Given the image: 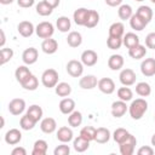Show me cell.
Masks as SVG:
<instances>
[{
	"label": "cell",
	"instance_id": "obj_1",
	"mask_svg": "<svg viewBox=\"0 0 155 155\" xmlns=\"http://www.w3.org/2000/svg\"><path fill=\"white\" fill-rule=\"evenodd\" d=\"M147 110H148V102L143 98H137L132 101L131 105L128 107L130 116L133 120H140L147 113Z\"/></svg>",
	"mask_w": 155,
	"mask_h": 155
},
{
	"label": "cell",
	"instance_id": "obj_2",
	"mask_svg": "<svg viewBox=\"0 0 155 155\" xmlns=\"http://www.w3.org/2000/svg\"><path fill=\"white\" fill-rule=\"evenodd\" d=\"M58 79L59 76H58L57 70L48 68L41 75V84L47 88H52V87H56V85L58 84Z\"/></svg>",
	"mask_w": 155,
	"mask_h": 155
},
{
	"label": "cell",
	"instance_id": "obj_3",
	"mask_svg": "<svg viewBox=\"0 0 155 155\" xmlns=\"http://www.w3.org/2000/svg\"><path fill=\"white\" fill-rule=\"evenodd\" d=\"M35 33L40 39H48L54 33V27L51 22H40L35 27Z\"/></svg>",
	"mask_w": 155,
	"mask_h": 155
},
{
	"label": "cell",
	"instance_id": "obj_4",
	"mask_svg": "<svg viewBox=\"0 0 155 155\" xmlns=\"http://www.w3.org/2000/svg\"><path fill=\"white\" fill-rule=\"evenodd\" d=\"M67 73L73 78H80L84 73V64L80 61L71 59L67 63Z\"/></svg>",
	"mask_w": 155,
	"mask_h": 155
},
{
	"label": "cell",
	"instance_id": "obj_5",
	"mask_svg": "<svg viewBox=\"0 0 155 155\" xmlns=\"http://www.w3.org/2000/svg\"><path fill=\"white\" fill-rule=\"evenodd\" d=\"M137 145V139L133 134H130L128 138L120 144V153L121 155H132L134 153V148Z\"/></svg>",
	"mask_w": 155,
	"mask_h": 155
},
{
	"label": "cell",
	"instance_id": "obj_6",
	"mask_svg": "<svg viewBox=\"0 0 155 155\" xmlns=\"http://www.w3.org/2000/svg\"><path fill=\"white\" fill-rule=\"evenodd\" d=\"M136 79H137L136 73L130 68L122 69L119 75V80L124 86H132L136 82Z\"/></svg>",
	"mask_w": 155,
	"mask_h": 155
},
{
	"label": "cell",
	"instance_id": "obj_7",
	"mask_svg": "<svg viewBox=\"0 0 155 155\" xmlns=\"http://www.w3.org/2000/svg\"><path fill=\"white\" fill-rule=\"evenodd\" d=\"M24 110H25V101L22 98H13L8 103V111L15 116L21 115Z\"/></svg>",
	"mask_w": 155,
	"mask_h": 155
},
{
	"label": "cell",
	"instance_id": "obj_8",
	"mask_svg": "<svg viewBox=\"0 0 155 155\" xmlns=\"http://www.w3.org/2000/svg\"><path fill=\"white\" fill-rule=\"evenodd\" d=\"M38 58H39V52L35 47H28L22 53V61L27 65H31V64L36 63Z\"/></svg>",
	"mask_w": 155,
	"mask_h": 155
},
{
	"label": "cell",
	"instance_id": "obj_9",
	"mask_svg": "<svg viewBox=\"0 0 155 155\" xmlns=\"http://www.w3.org/2000/svg\"><path fill=\"white\" fill-rule=\"evenodd\" d=\"M140 71L147 78L154 76L155 75V58H145L140 64Z\"/></svg>",
	"mask_w": 155,
	"mask_h": 155
},
{
	"label": "cell",
	"instance_id": "obj_10",
	"mask_svg": "<svg viewBox=\"0 0 155 155\" xmlns=\"http://www.w3.org/2000/svg\"><path fill=\"white\" fill-rule=\"evenodd\" d=\"M97 86H98L99 91L105 94H111L115 91V82L110 78H102L101 80H98Z\"/></svg>",
	"mask_w": 155,
	"mask_h": 155
},
{
	"label": "cell",
	"instance_id": "obj_11",
	"mask_svg": "<svg viewBox=\"0 0 155 155\" xmlns=\"http://www.w3.org/2000/svg\"><path fill=\"white\" fill-rule=\"evenodd\" d=\"M98 61V54L93 50H85L81 53V62L86 67H93Z\"/></svg>",
	"mask_w": 155,
	"mask_h": 155
},
{
	"label": "cell",
	"instance_id": "obj_12",
	"mask_svg": "<svg viewBox=\"0 0 155 155\" xmlns=\"http://www.w3.org/2000/svg\"><path fill=\"white\" fill-rule=\"evenodd\" d=\"M127 110H128V107H127L126 102H124L121 99L115 101L111 104V115L114 117H121V116H124Z\"/></svg>",
	"mask_w": 155,
	"mask_h": 155
},
{
	"label": "cell",
	"instance_id": "obj_13",
	"mask_svg": "<svg viewBox=\"0 0 155 155\" xmlns=\"http://www.w3.org/2000/svg\"><path fill=\"white\" fill-rule=\"evenodd\" d=\"M17 30H18V33H19L23 38H29V36H31L33 33L35 31V27H34L33 23L29 22V21H22V22L18 23Z\"/></svg>",
	"mask_w": 155,
	"mask_h": 155
},
{
	"label": "cell",
	"instance_id": "obj_14",
	"mask_svg": "<svg viewBox=\"0 0 155 155\" xmlns=\"http://www.w3.org/2000/svg\"><path fill=\"white\" fill-rule=\"evenodd\" d=\"M22 133L18 128H11L5 133V142L10 145H16L21 142Z\"/></svg>",
	"mask_w": 155,
	"mask_h": 155
},
{
	"label": "cell",
	"instance_id": "obj_15",
	"mask_svg": "<svg viewBox=\"0 0 155 155\" xmlns=\"http://www.w3.org/2000/svg\"><path fill=\"white\" fill-rule=\"evenodd\" d=\"M40 128H41V131H42L44 133L51 134V133H53V132L56 131V128H57V122H56V120H54L53 117H45V119H42L41 122H40Z\"/></svg>",
	"mask_w": 155,
	"mask_h": 155
},
{
	"label": "cell",
	"instance_id": "obj_16",
	"mask_svg": "<svg viewBox=\"0 0 155 155\" xmlns=\"http://www.w3.org/2000/svg\"><path fill=\"white\" fill-rule=\"evenodd\" d=\"M73 130L68 126H62L57 131V139L62 143H69L70 140H73Z\"/></svg>",
	"mask_w": 155,
	"mask_h": 155
},
{
	"label": "cell",
	"instance_id": "obj_17",
	"mask_svg": "<svg viewBox=\"0 0 155 155\" xmlns=\"http://www.w3.org/2000/svg\"><path fill=\"white\" fill-rule=\"evenodd\" d=\"M41 50L46 53V54H53L57 52L58 50V42L56 39H44L42 44H41Z\"/></svg>",
	"mask_w": 155,
	"mask_h": 155
},
{
	"label": "cell",
	"instance_id": "obj_18",
	"mask_svg": "<svg viewBox=\"0 0 155 155\" xmlns=\"http://www.w3.org/2000/svg\"><path fill=\"white\" fill-rule=\"evenodd\" d=\"M98 85V80L94 75H85L79 80V86L84 90H92Z\"/></svg>",
	"mask_w": 155,
	"mask_h": 155
},
{
	"label": "cell",
	"instance_id": "obj_19",
	"mask_svg": "<svg viewBox=\"0 0 155 155\" xmlns=\"http://www.w3.org/2000/svg\"><path fill=\"white\" fill-rule=\"evenodd\" d=\"M58 108H59V110H61L62 114L69 115L70 113H73V111L75 110V102H74V99L65 97V98H63V99L59 102Z\"/></svg>",
	"mask_w": 155,
	"mask_h": 155
},
{
	"label": "cell",
	"instance_id": "obj_20",
	"mask_svg": "<svg viewBox=\"0 0 155 155\" xmlns=\"http://www.w3.org/2000/svg\"><path fill=\"white\" fill-rule=\"evenodd\" d=\"M88 11H90V10H87V8H85V7H80V8L75 10L74 13H73V19H74V22H75L78 25H85L86 19H87Z\"/></svg>",
	"mask_w": 155,
	"mask_h": 155
},
{
	"label": "cell",
	"instance_id": "obj_21",
	"mask_svg": "<svg viewBox=\"0 0 155 155\" xmlns=\"http://www.w3.org/2000/svg\"><path fill=\"white\" fill-rule=\"evenodd\" d=\"M124 63H125V61L121 54H111L108 59V67L114 71L120 70L124 67Z\"/></svg>",
	"mask_w": 155,
	"mask_h": 155
},
{
	"label": "cell",
	"instance_id": "obj_22",
	"mask_svg": "<svg viewBox=\"0 0 155 155\" xmlns=\"http://www.w3.org/2000/svg\"><path fill=\"white\" fill-rule=\"evenodd\" d=\"M110 131L105 127H98L96 128V136H94V140L99 144H104L107 142H109L110 139Z\"/></svg>",
	"mask_w": 155,
	"mask_h": 155
},
{
	"label": "cell",
	"instance_id": "obj_23",
	"mask_svg": "<svg viewBox=\"0 0 155 155\" xmlns=\"http://www.w3.org/2000/svg\"><path fill=\"white\" fill-rule=\"evenodd\" d=\"M147 24H148V23H147L143 18H140L137 13H133L132 17L130 18V25H131V28L134 29L136 31L143 30V29L147 27Z\"/></svg>",
	"mask_w": 155,
	"mask_h": 155
},
{
	"label": "cell",
	"instance_id": "obj_24",
	"mask_svg": "<svg viewBox=\"0 0 155 155\" xmlns=\"http://www.w3.org/2000/svg\"><path fill=\"white\" fill-rule=\"evenodd\" d=\"M73 147H74V149H75L78 153H84V151H86V150L90 148V140L82 138V137L79 134L76 138H74V140H73Z\"/></svg>",
	"mask_w": 155,
	"mask_h": 155
},
{
	"label": "cell",
	"instance_id": "obj_25",
	"mask_svg": "<svg viewBox=\"0 0 155 155\" xmlns=\"http://www.w3.org/2000/svg\"><path fill=\"white\" fill-rule=\"evenodd\" d=\"M128 54L133 59H140L147 54V48H145V46L138 44V45L128 48Z\"/></svg>",
	"mask_w": 155,
	"mask_h": 155
},
{
	"label": "cell",
	"instance_id": "obj_26",
	"mask_svg": "<svg viewBox=\"0 0 155 155\" xmlns=\"http://www.w3.org/2000/svg\"><path fill=\"white\" fill-rule=\"evenodd\" d=\"M30 75H31V73H30V70H29V68H28L27 65H19V67L16 69V71H15L16 80H17L19 84L24 82Z\"/></svg>",
	"mask_w": 155,
	"mask_h": 155
},
{
	"label": "cell",
	"instance_id": "obj_27",
	"mask_svg": "<svg viewBox=\"0 0 155 155\" xmlns=\"http://www.w3.org/2000/svg\"><path fill=\"white\" fill-rule=\"evenodd\" d=\"M125 35V25L121 22H115L109 27V36L122 38Z\"/></svg>",
	"mask_w": 155,
	"mask_h": 155
},
{
	"label": "cell",
	"instance_id": "obj_28",
	"mask_svg": "<svg viewBox=\"0 0 155 155\" xmlns=\"http://www.w3.org/2000/svg\"><path fill=\"white\" fill-rule=\"evenodd\" d=\"M122 44H124L127 48H131V47H133V46L140 44V42H139V36L136 35L134 33H126V34L122 36Z\"/></svg>",
	"mask_w": 155,
	"mask_h": 155
},
{
	"label": "cell",
	"instance_id": "obj_29",
	"mask_svg": "<svg viewBox=\"0 0 155 155\" xmlns=\"http://www.w3.org/2000/svg\"><path fill=\"white\" fill-rule=\"evenodd\" d=\"M117 15H119V18L122 19V21H126V19H130L133 15V10L131 7V5L128 4H121L119 6V10H117Z\"/></svg>",
	"mask_w": 155,
	"mask_h": 155
},
{
	"label": "cell",
	"instance_id": "obj_30",
	"mask_svg": "<svg viewBox=\"0 0 155 155\" xmlns=\"http://www.w3.org/2000/svg\"><path fill=\"white\" fill-rule=\"evenodd\" d=\"M67 42L70 47H79L82 44V36L79 31H70L68 34Z\"/></svg>",
	"mask_w": 155,
	"mask_h": 155
},
{
	"label": "cell",
	"instance_id": "obj_31",
	"mask_svg": "<svg viewBox=\"0 0 155 155\" xmlns=\"http://www.w3.org/2000/svg\"><path fill=\"white\" fill-rule=\"evenodd\" d=\"M131 133L126 130V128H122V127H119V128H116L115 131H114V133H113V139L120 145L121 143H124L127 138H128V136H130Z\"/></svg>",
	"mask_w": 155,
	"mask_h": 155
},
{
	"label": "cell",
	"instance_id": "obj_32",
	"mask_svg": "<svg viewBox=\"0 0 155 155\" xmlns=\"http://www.w3.org/2000/svg\"><path fill=\"white\" fill-rule=\"evenodd\" d=\"M99 23V13L96 10H90L87 15V19L84 27L86 28H94Z\"/></svg>",
	"mask_w": 155,
	"mask_h": 155
},
{
	"label": "cell",
	"instance_id": "obj_33",
	"mask_svg": "<svg viewBox=\"0 0 155 155\" xmlns=\"http://www.w3.org/2000/svg\"><path fill=\"white\" fill-rule=\"evenodd\" d=\"M56 27H57V29L59 31L67 33L70 29V27H71V22H70V19L67 16H61L56 21Z\"/></svg>",
	"mask_w": 155,
	"mask_h": 155
},
{
	"label": "cell",
	"instance_id": "obj_34",
	"mask_svg": "<svg viewBox=\"0 0 155 155\" xmlns=\"http://www.w3.org/2000/svg\"><path fill=\"white\" fill-rule=\"evenodd\" d=\"M54 91L59 97H68L71 93V86L68 82H58L54 87Z\"/></svg>",
	"mask_w": 155,
	"mask_h": 155
},
{
	"label": "cell",
	"instance_id": "obj_35",
	"mask_svg": "<svg viewBox=\"0 0 155 155\" xmlns=\"http://www.w3.org/2000/svg\"><path fill=\"white\" fill-rule=\"evenodd\" d=\"M47 153V142L44 139H38L33 145V155H45Z\"/></svg>",
	"mask_w": 155,
	"mask_h": 155
},
{
	"label": "cell",
	"instance_id": "obj_36",
	"mask_svg": "<svg viewBox=\"0 0 155 155\" xmlns=\"http://www.w3.org/2000/svg\"><path fill=\"white\" fill-rule=\"evenodd\" d=\"M136 13H137L140 18H143L147 23H149V22L151 21V18H153V10H151L149 6H145V5L139 6V7L137 8Z\"/></svg>",
	"mask_w": 155,
	"mask_h": 155
},
{
	"label": "cell",
	"instance_id": "obj_37",
	"mask_svg": "<svg viewBox=\"0 0 155 155\" xmlns=\"http://www.w3.org/2000/svg\"><path fill=\"white\" fill-rule=\"evenodd\" d=\"M27 114H28V115H29L34 121L39 122V120H41V117H42L44 111H42L41 107H39L38 104H33V105H30V107L28 108Z\"/></svg>",
	"mask_w": 155,
	"mask_h": 155
},
{
	"label": "cell",
	"instance_id": "obj_38",
	"mask_svg": "<svg viewBox=\"0 0 155 155\" xmlns=\"http://www.w3.org/2000/svg\"><path fill=\"white\" fill-rule=\"evenodd\" d=\"M136 93H137L138 96H140V97H148V96H150V93H151V87H150V85H149L148 82H145V81L138 82V84L136 85Z\"/></svg>",
	"mask_w": 155,
	"mask_h": 155
},
{
	"label": "cell",
	"instance_id": "obj_39",
	"mask_svg": "<svg viewBox=\"0 0 155 155\" xmlns=\"http://www.w3.org/2000/svg\"><path fill=\"white\" fill-rule=\"evenodd\" d=\"M35 125H36V121H34L28 114L23 115V116L21 117V120H19V127H21L22 130H24V131H30V130H33Z\"/></svg>",
	"mask_w": 155,
	"mask_h": 155
},
{
	"label": "cell",
	"instance_id": "obj_40",
	"mask_svg": "<svg viewBox=\"0 0 155 155\" xmlns=\"http://www.w3.org/2000/svg\"><path fill=\"white\" fill-rule=\"evenodd\" d=\"M21 86H22L24 90H28V91H35V90L38 88V86H39V80H38V78H36L35 75L31 74L24 82L21 84Z\"/></svg>",
	"mask_w": 155,
	"mask_h": 155
},
{
	"label": "cell",
	"instance_id": "obj_41",
	"mask_svg": "<svg viewBox=\"0 0 155 155\" xmlns=\"http://www.w3.org/2000/svg\"><path fill=\"white\" fill-rule=\"evenodd\" d=\"M68 124L71 127L80 126L82 124V114L80 111H78V110H74L73 113H70L69 116H68Z\"/></svg>",
	"mask_w": 155,
	"mask_h": 155
},
{
	"label": "cell",
	"instance_id": "obj_42",
	"mask_svg": "<svg viewBox=\"0 0 155 155\" xmlns=\"http://www.w3.org/2000/svg\"><path fill=\"white\" fill-rule=\"evenodd\" d=\"M35 10H36V12H38V15H40V16H44V17H46V16H50L52 12H53V8L46 2V1H40L38 5H36V7H35Z\"/></svg>",
	"mask_w": 155,
	"mask_h": 155
},
{
	"label": "cell",
	"instance_id": "obj_43",
	"mask_svg": "<svg viewBox=\"0 0 155 155\" xmlns=\"http://www.w3.org/2000/svg\"><path fill=\"white\" fill-rule=\"evenodd\" d=\"M117 97H119V99H121L124 102H128L133 98V92L128 86H124L117 90Z\"/></svg>",
	"mask_w": 155,
	"mask_h": 155
},
{
	"label": "cell",
	"instance_id": "obj_44",
	"mask_svg": "<svg viewBox=\"0 0 155 155\" xmlns=\"http://www.w3.org/2000/svg\"><path fill=\"white\" fill-rule=\"evenodd\" d=\"M80 136L87 140H94V136H96V128L92 126H85L81 128L80 131Z\"/></svg>",
	"mask_w": 155,
	"mask_h": 155
},
{
	"label": "cell",
	"instance_id": "obj_45",
	"mask_svg": "<svg viewBox=\"0 0 155 155\" xmlns=\"http://www.w3.org/2000/svg\"><path fill=\"white\" fill-rule=\"evenodd\" d=\"M0 54H1L0 64H1V65H4V64H6L8 61H11V59H12V57H13V50H12V48H10V47H1Z\"/></svg>",
	"mask_w": 155,
	"mask_h": 155
},
{
	"label": "cell",
	"instance_id": "obj_46",
	"mask_svg": "<svg viewBox=\"0 0 155 155\" xmlns=\"http://www.w3.org/2000/svg\"><path fill=\"white\" fill-rule=\"evenodd\" d=\"M122 38H116V36H108L107 39V46L110 50H119L122 46Z\"/></svg>",
	"mask_w": 155,
	"mask_h": 155
},
{
	"label": "cell",
	"instance_id": "obj_47",
	"mask_svg": "<svg viewBox=\"0 0 155 155\" xmlns=\"http://www.w3.org/2000/svg\"><path fill=\"white\" fill-rule=\"evenodd\" d=\"M69 153H70V148L65 143H62L61 145L56 147L54 150H53V154L54 155H68Z\"/></svg>",
	"mask_w": 155,
	"mask_h": 155
},
{
	"label": "cell",
	"instance_id": "obj_48",
	"mask_svg": "<svg viewBox=\"0 0 155 155\" xmlns=\"http://www.w3.org/2000/svg\"><path fill=\"white\" fill-rule=\"evenodd\" d=\"M145 46L148 48H151V50H155V31L153 33H149L145 38Z\"/></svg>",
	"mask_w": 155,
	"mask_h": 155
},
{
	"label": "cell",
	"instance_id": "obj_49",
	"mask_svg": "<svg viewBox=\"0 0 155 155\" xmlns=\"http://www.w3.org/2000/svg\"><path fill=\"white\" fill-rule=\"evenodd\" d=\"M137 154L138 155H153L154 154V149L149 145H144V147H140L138 150H137Z\"/></svg>",
	"mask_w": 155,
	"mask_h": 155
},
{
	"label": "cell",
	"instance_id": "obj_50",
	"mask_svg": "<svg viewBox=\"0 0 155 155\" xmlns=\"http://www.w3.org/2000/svg\"><path fill=\"white\" fill-rule=\"evenodd\" d=\"M35 0H17V4L19 7H23V8H28V7H31L34 5Z\"/></svg>",
	"mask_w": 155,
	"mask_h": 155
},
{
	"label": "cell",
	"instance_id": "obj_51",
	"mask_svg": "<svg viewBox=\"0 0 155 155\" xmlns=\"http://www.w3.org/2000/svg\"><path fill=\"white\" fill-rule=\"evenodd\" d=\"M12 155H27V150L23 148V147H16L12 151H11Z\"/></svg>",
	"mask_w": 155,
	"mask_h": 155
},
{
	"label": "cell",
	"instance_id": "obj_52",
	"mask_svg": "<svg viewBox=\"0 0 155 155\" xmlns=\"http://www.w3.org/2000/svg\"><path fill=\"white\" fill-rule=\"evenodd\" d=\"M105 4L110 7H116L122 4V0H105Z\"/></svg>",
	"mask_w": 155,
	"mask_h": 155
},
{
	"label": "cell",
	"instance_id": "obj_53",
	"mask_svg": "<svg viewBox=\"0 0 155 155\" xmlns=\"http://www.w3.org/2000/svg\"><path fill=\"white\" fill-rule=\"evenodd\" d=\"M44 1H46V2H47V4H48L53 10H54V8L59 5V2H61V0H44Z\"/></svg>",
	"mask_w": 155,
	"mask_h": 155
},
{
	"label": "cell",
	"instance_id": "obj_54",
	"mask_svg": "<svg viewBox=\"0 0 155 155\" xmlns=\"http://www.w3.org/2000/svg\"><path fill=\"white\" fill-rule=\"evenodd\" d=\"M0 33H1V41H0V46H1V47H4L5 41H6V38H5V33H4V30H2V29L0 30Z\"/></svg>",
	"mask_w": 155,
	"mask_h": 155
},
{
	"label": "cell",
	"instance_id": "obj_55",
	"mask_svg": "<svg viewBox=\"0 0 155 155\" xmlns=\"http://www.w3.org/2000/svg\"><path fill=\"white\" fill-rule=\"evenodd\" d=\"M15 0H0V4H2V5H10V4H12Z\"/></svg>",
	"mask_w": 155,
	"mask_h": 155
},
{
	"label": "cell",
	"instance_id": "obj_56",
	"mask_svg": "<svg viewBox=\"0 0 155 155\" xmlns=\"http://www.w3.org/2000/svg\"><path fill=\"white\" fill-rule=\"evenodd\" d=\"M151 145H153V147H155V133L151 136Z\"/></svg>",
	"mask_w": 155,
	"mask_h": 155
},
{
	"label": "cell",
	"instance_id": "obj_57",
	"mask_svg": "<svg viewBox=\"0 0 155 155\" xmlns=\"http://www.w3.org/2000/svg\"><path fill=\"white\" fill-rule=\"evenodd\" d=\"M4 126H5V120H4V117H2V116H1V126H0V127H1V128H2V127H4Z\"/></svg>",
	"mask_w": 155,
	"mask_h": 155
},
{
	"label": "cell",
	"instance_id": "obj_58",
	"mask_svg": "<svg viewBox=\"0 0 155 155\" xmlns=\"http://www.w3.org/2000/svg\"><path fill=\"white\" fill-rule=\"evenodd\" d=\"M150 1H151V2H153V4H155V0H150Z\"/></svg>",
	"mask_w": 155,
	"mask_h": 155
},
{
	"label": "cell",
	"instance_id": "obj_59",
	"mask_svg": "<svg viewBox=\"0 0 155 155\" xmlns=\"http://www.w3.org/2000/svg\"><path fill=\"white\" fill-rule=\"evenodd\" d=\"M136 1H139L140 2V1H144V0H136Z\"/></svg>",
	"mask_w": 155,
	"mask_h": 155
}]
</instances>
